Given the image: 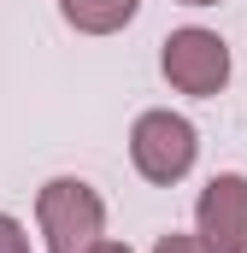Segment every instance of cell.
I'll return each instance as SVG.
<instances>
[{
  "label": "cell",
  "mask_w": 247,
  "mask_h": 253,
  "mask_svg": "<svg viewBox=\"0 0 247 253\" xmlns=\"http://www.w3.org/2000/svg\"><path fill=\"white\" fill-rule=\"evenodd\" d=\"M36 218H41L47 253H94L106 230V206L82 177H53L36 194Z\"/></svg>",
  "instance_id": "6da1fadb"
},
{
  "label": "cell",
  "mask_w": 247,
  "mask_h": 253,
  "mask_svg": "<svg viewBox=\"0 0 247 253\" xmlns=\"http://www.w3.org/2000/svg\"><path fill=\"white\" fill-rule=\"evenodd\" d=\"M194 153H200L194 124L177 118V112H141L135 129H129V159L147 183H183Z\"/></svg>",
  "instance_id": "7a4b0ae2"
},
{
  "label": "cell",
  "mask_w": 247,
  "mask_h": 253,
  "mask_svg": "<svg viewBox=\"0 0 247 253\" xmlns=\"http://www.w3.org/2000/svg\"><path fill=\"white\" fill-rule=\"evenodd\" d=\"M165 77H171V88H183V94H218L224 83H230V47L212 36V30H171L165 36Z\"/></svg>",
  "instance_id": "3957f363"
},
{
  "label": "cell",
  "mask_w": 247,
  "mask_h": 253,
  "mask_svg": "<svg viewBox=\"0 0 247 253\" xmlns=\"http://www.w3.org/2000/svg\"><path fill=\"white\" fill-rule=\"evenodd\" d=\"M194 224H200L206 253H247V177L242 171H224L200 189Z\"/></svg>",
  "instance_id": "277c9868"
},
{
  "label": "cell",
  "mask_w": 247,
  "mask_h": 253,
  "mask_svg": "<svg viewBox=\"0 0 247 253\" xmlns=\"http://www.w3.org/2000/svg\"><path fill=\"white\" fill-rule=\"evenodd\" d=\"M135 6L141 0H59L65 24L82 30V36H112V30H124L135 18Z\"/></svg>",
  "instance_id": "5b68a950"
},
{
  "label": "cell",
  "mask_w": 247,
  "mask_h": 253,
  "mask_svg": "<svg viewBox=\"0 0 247 253\" xmlns=\"http://www.w3.org/2000/svg\"><path fill=\"white\" fill-rule=\"evenodd\" d=\"M0 253H30L24 224H18V218H6V212H0Z\"/></svg>",
  "instance_id": "8992f818"
},
{
  "label": "cell",
  "mask_w": 247,
  "mask_h": 253,
  "mask_svg": "<svg viewBox=\"0 0 247 253\" xmlns=\"http://www.w3.org/2000/svg\"><path fill=\"white\" fill-rule=\"evenodd\" d=\"M153 253H206V248H200L194 236H177V230H171V236H159V242H153Z\"/></svg>",
  "instance_id": "52a82bcc"
},
{
  "label": "cell",
  "mask_w": 247,
  "mask_h": 253,
  "mask_svg": "<svg viewBox=\"0 0 247 253\" xmlns=\"http://www.w3.org/2000/svg\"><path fill=\"white\" fill-rule=\"evenodd\" d=\"M94 253H129V248H118V242H100V248H94Z\"/></svg>",
  "instance_id": "ba28073f"
},
{
  "label": "cell",
  "mask_w": 247,
  "mask_h": 253,
  "mask_svg": "<svg viewBox=\"0 0 247 253\" xmlns=\"http://www.w3.org/2000/svg\"><path fill=\"white\" fill-rule=\"evenodd\" d=\"M183 6H218V0H183Z\"/></svg>",
  "instance_id": "9c48e42d"
}]
</instances>
